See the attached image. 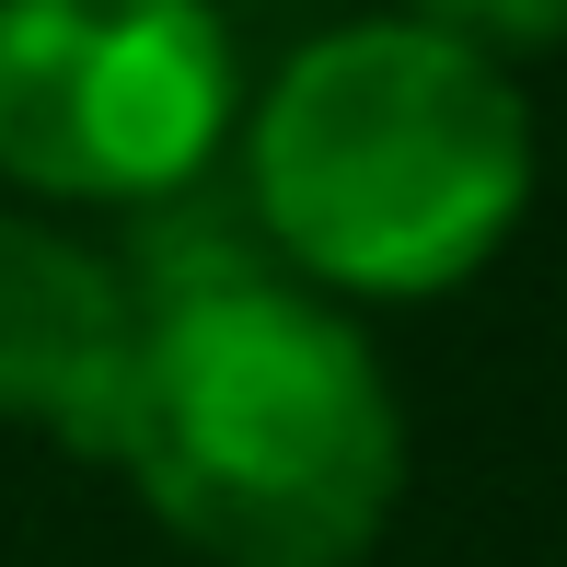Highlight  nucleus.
I'll use <instances>...</instances> for the list:
<instances>
[{"mask_svg":"<svg viewBox=\"0 0 567 567\" xmlns=\"http://www.w3.org/2000/svg\"><path fill=\"white\" fill-rule=\"evenodd\" d=\"M116 475L209 567H359L405 498V405L348 301L231 267L140 301Z\"/></svg>","mask_w":567,"mask_h":567,"instance_id":"1","label":"nucleus"},{"mask_svg":"<svg viewBox=\"0 0 567 567\" xmlns=\"http://www.w3.org/2000/svg\"><path fill=\"white\" fill-rule=\"evenodd\" d=\"M533 209V105L509 59L417 12L324 23L244 105V220L324 301H441Z\"/></svg>","mask_w":567,"mask_h":567,"instance_id":"2","label":"nucleus"},{"mask_svg":"<svg viewBox=\"0 0 567 567\" xmlns=\"http://www.w3.org/2000/svg\"><path fill=\"white\" fill-rule=\"evenodd\" d=\"M244 70L220 0H0V174L59 209L209 186Z\"/></svg>","mask_w":567,"mask_h":567,"instance_id":"3","label":"nucleus"},{"mask_svg":"<svg viewBox=\"0 0 567 567\" xmlns=\"http://www.w3.org/2000/svg\"><path fill=\"white\" fill-rule=\"evenodd\" d=\"M140 278L105 244L0 209V417L47 429L59 452H116L127 382H140Z\"/></svg>","mask_w":567,"mask_h":567,"instance_id":"4","label":"nucleus"},{"mask_svg":"<svg viewBox=\"0 0 567 567\" xmlns=\"http://www.w3.org/2000/svg\"><path fill=\"white\" fill-rule=\"evenodd\" d=\"M417 23L486 47V59H533V47H567V0H405Z\"/></svg>","mask_w":567,"mask_h":567,"instance_id":"5","label":"nucleus"}]
</instances>
